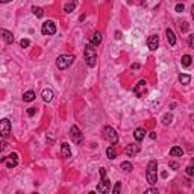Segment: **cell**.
Here are the masks:
<instances>
[{
	"instance_id": "19",
	"label": "cell",
	"mask_w": 194,
	"mask_h": 194,
	"mask_svg": "<svg viewBox=\"0 0 194 194\" xmlns=\"http://www.w3.org/2000/svg\"><path fill=\"white\" fill-rule=\"evenodd\" d=\"M170 155H171V156H182V155H183L182 147H179V146H174V147H171L170 149Z\"/></svg>"
},
{
	"instance_id": "23",
	"label": "cell",
	"mask_w": 194,
	"mask_h": 194,
	"mask_svg": "<svg viewBox=\"0 0 194 194\" xmlns=\"http://www.w3.org/2000/svg\"><path fill=\"white\" fill-rule=\"evenodd\" d=\"M32 12H34V15L36 17V18H41V17L44 15L43 8H40V6H34V8H32Z\"/></svg>"
},
{
	"instance_id": "3",
	"label": "cell",
	"mask_w": 194,
	"mask_h": 194,
	"mask_svg": "<svg viewBox=\"0 0 194 194\" xmlns=\"http://www.w3.org/2000/svg\"><path fill=\"white\" fill-rule=\"evenodd\" d=\"M73 62H74V56H73V55H61V56H58V59H56V65L59 70L69 69Z\"/></svg>"
},
{
	"instance_id": "13",
	"label": "cell",
	"mask_w": 194,
	"mask_h": 194,
	"mask_svg": "<svg viewBox=\"0 0 194 194\" xmlns=\"http://www.w3.org/2000/svg\"><path fill=\"white\" fill-rule=\"evenodd\" d=\"M0 35L3 36V40H5L6 44H12V43H14V35H12V32L6 31V29H2V31H0Z\"/></svg>"
},
{
	"instance_id": "32",
	"label": "cell",
	"mask_w": 194,
	"mask_h": 194,
	"mask_svg": "<svg viewBox=\"0 0 194 194\" xmlns=\"http://www.w3.org/2000/svg\"><path fill=\"white\" fill-rule=\"evenodd\" d=\"M187 174H188V176H193V174H194V168H193V165L187 167Z\"/></svg>"
},
{
	"instance_id": "14",
	"label": "cell",
	"mask_w": 194,
	"mask_h": 194,
	"mask_svg": "<svg viewBox=\"0 0 194 194\" xmlns=\"http://www.w3.org/2000/svg\"><path fill=\"white\" fill-rule=\"evenodd\" d=\"M61 155H62L65 159L71 158V149H70V146L67 144V143H64V144L61 146Z\"/></svg>"
},
{
	"instance_id": "4",
	"label": "cell",
	"mask_w": 194,
	"mask_h": 194,
	"mask_svg": "<svg viewBox=\"0 0 194 194\" xmlns=\"http://www.w3.org/2000/svg\"><path fill=\"white\" fill-rule=\"evenodd\" d=\"M103 138H105L106 141H109V144H117V141H118V134L115 132L114 127L106 126V127L103 129Z\"/></svg>"
},
{
	"instance_id": "15",
	"label": "cell",
	"mask_w": 194,
	"mask_h": 194,
	"mask_svg": "<svg viewBox=\"0 0 194 194\" xmlns=\"http://www.w3.org/2000/svg\"><path fill=\"white\" fill-rule=\"evenodd\" d=\"M90 43H91L92 46H99V44L102 43V34H100V32H94V34L91 35Z\"/></svg>"
},
{
	"instance_id": "34",
	"label": "cell",
	"mask_w": 194,
	"mask_h": 194,
	"mask_svg": "<svg viewBox=\"0 0 194 194\" xmlns=\"http://www.w3.org/2000/svg\"><path fill=\"white\" fill-rule=\"evenodd\" d=\"M170 168H173V170H177V168H179V164H177V162H170Z\"/></svg>"
},
{
	"instance_id": "9",
	"label": "cell",
	"mask_w": 194,
	"mask_h": 194,
	"mask_svg": "<svg viewBox=\"0 0 194 194\" xmlns=\"http://www.w3.org/2000/svg\"><path fill=\"white\" fill-rule=\"evenodd\" d=\"M109 190H111V182L106 177H103L100 183L97 185V193H109Z\"/></svg>"
},
{
	"instance_id": "28",
	"label": "cell",
	"mask_w": 194,
	"mask_h": 194,
	"mask_svg": "<svg viewBox=\"0 0 194 194\" xmlns=\"http://www.w3.org/2000/svg\"><path fill=\"white\" fill-rule=\"evenodd\" d=\"M6 149H8V143H6V141H0V153L5 152Z\"/></svg>"
},
{
	"instance_id": "12",
	"label": "cell",
	"mask_w": 194,
	"mask_h": 194,
	"mask_svg": "<svg viewBox=\"0 0 194 194\" xmlns=\"http://www.w3.org/2000/svg\"><path fill=\"white\" fill-rule=\"evenodd\" d=\"M125 152L129 158H134V156H137L138 152H140V146H137V144H129V146H126Z\"/></svg>"
},
{
	"instance_id": "36",
	"label": "cell",
	"mask_w": 194,
	"mask_h": 194,
	"mask_svg": "<svg viewBox=\"0 0 194 194\" xmlns=\"http://www.w3.org/2000/svg\"><path fill=\"white\" fill-rule=\"evenodd\" d=\"M188 43H190V47L194 46V35H190V40H188Z\"/></svg>"
},
{
	"instance_id": "35",
	"label": "cell",
	"mask_w": 194,
	"mask_h": 194,
	"mask_svg": "<svg viewBox=\"0 0 194 194\" xmlns=\"http://www.w3.org/2000/svg\"><path fill=\"white\" fill-rule=\"evenodd\" d=\"M99 171H100V177H102V179H103V177H106V168H103V167H102Z\"/></svg>"
},
{
	"instance_id": "31",
	"label": "cell",
	"mask_w": 194,
	"mask_h": 194,
	"mask_svg": "<svg viewBox=\"0 0 194 194\" xmlns=\"http://www.w3.org/2000/svg\"><path fill=\"white\" fill-rule=\"evenodd\" d=\"M29 44H31V41H29V40H26V38H23V40L20 41V46H21V47H29Z\"/></svg>"
},
{
	"instance_id": "6",
	"label": "cell",
	"mask_w": 194,
	"mask_h": 194,
	"mask_svg": "<svg viewBox=\"0 0 194 194\" xmlns=\"http://www.w3.org/2000/svg\"><path fill=\"white\" fill-rule=\"evenodd\" d=\"M2 162H3L8 168H14V167H17V164H18V155H17V153H11L9 156L2 158Z\"/></svg>"
},
{
	"instance_id": "10",
	"label": "cell",
	"mask_w": 194,
	"mask_h": 194,
	"mask_svg": "<svg viewBox=\"0 0 194 194\" xmlns=\"http://www.w3.org/2000/svg\"><path fill=\"white\" fill-rule=\"evenodd\" d=\"M147 46L150 50H156L159 46V36L158 35H150L147 38Z\"/></svg>"
},
{
	"instance_id": "30",
	"label": "cell",
	"mask_w": 194,
	"mask_h": 194,
	"mask_svg": "<svg viewBox=\"0 0 194 194\" xmlns=\"http://www.w3.org/2000/svg\"><path fill=\"white\" fill-rule=\"evenodd\" d=\"M183 9H185V5H183V3H177V5H176V12H183Z\"/></svg>"
},
{
	"instance_id": "5",
	"label": "cell",
	"mask_w": 194,
	"mask_h": 194,
	"mask_svg": "<svg viewBox=\"0 0 194 194\" xmlns=\"http://www.w3.org/2000/svg\"><path fill=\"white\" fill-rule=\"evenodd\" d=\"M70 138L73 140L74 144H78V146L82 144V141H83V135H82V132L79 130L78 126H71V129H70Z\"/></svg>"
},
{
	"instance_id": "39",
	"label": "cell",
	"mask_w": 194,
	"mask_h": 194,
	"mask_svg": "<svg viewBox=\"0 0 194 194\" xmlns=\"http://www.w3.org/2000/svg\"><path fill=\"white\" fill-rule=\"evenodd\" d=\"M150 138H152V140H155V138H156V134H155V132H152V134H150Z\"/></svg>"
},
{
	"instance_id": "2",
	"label": "cell",
	"mask_w": 194,
	"mask_h": 194,
	"mask_svg": "<svg viewBox=\"0 0 194 194\" xmlns=\"http://www.w3.org/2000/svg\"><path fill=\"white\" fill-rule=\"evenodd\" d=\"M158 181V162L156 161H150L147 167V182L150 185H155Z\"/></svg>"
},
{
	"instance_id": "29",
	"label": "cell",
	"mask_w": 194,
	"mask_h": 194,
	"mask_svg": "<svg viewBox=\"0 0 194 194\" xmlns=\"http://www.w3.org/2000/svg\"><path fill=\"white\" fill-rule=\"evenodd\" d=\"M120 190H121V182H117L112 191H114V194H118V193H120Z\"/></svg>"
},
{
	"instance_id": "8",
	"label": "cell",
	"mask_w": 194,
	"mask_h": 194,
	"mask_svg": "<svg viewBox=\"0 0 194 194\" xmlns=\"http://www.w3.org/2000/svg\"><path fill=\"white\" fill-rule=\"evenodd\" d=\"M41 32H43V35H55L56 34V24L53 23V21H46V23H43V26H41Z\"/></svg>"
},
{
	"instance_id": "20",
	"label": "cell",
	"mask_w": 194,
	"mask_h": 194,
	"mask_svg": "<svg viewBox=\"0 0 194 194\" xmlns=\"http://www.w3.org/2000/svg\"><path fill=\"white\" fill-rule=\"evenodd\" d=\"M106 156H108L109 159H115V158H117V152H115L114 146H109V147L106 149Z\"/></svg>"
},
{
	"instance_id": "33",
	"label": "cell",
	"mask_w": 194,
	"mask_h": 194,
	"mask_svg": "<svg viewBox=\"0 0 194 194\" xmlns=\"http://www.w3.org/2000/svg\"><path fill=\"white\" fill-rule=\"evenodd\" d=\"M35 112H36V109H35V108H29V109H27V115H29V117H34Z\"/></svg>"
},
{
	"instance_id": "21",
	"label": "cell",
	"mask_w": 194,
	"mask_h": 194,
	"mask_svg": "<svg viewBox=\"0 0 194 194\" xmlns=\"http://www.w3.org/2000/svg\"><path fill=\"white\" fill-rule=\"evenodd\" d=\"M190 80H191V76H190V74H183V73L179 74V82H181L182 85H188Z\"/></svg>"
},
{
	"instance_id": "40",
	"label": "cell",
	"mask_w": 194,
	"mask_h": 194,
	"mask_svg": "<svg viewBox=\"0 0 194 194\" xmlns=\"http://www.w3.org/2000/svg\"><path fill=\"white\" fill-rule=\"evenodd\" d=\"M8 2H12V0H0V3H8Z\"/></svg>"
},
{
	"instance_id": "38",
	"label": "cell",
	"mask_w": 194,
	"mask_h": 194,
	"mask_svg": "<svg viewBox=\"0 0 194 194\" xmlns=\"http://www.w3.org/2000/svg\"><path fill=\"white\" fill-rule=\"evenodd\" d=\"M115 38L120 40V38H121V34H120V32H115Z\"/></svg>"
},
{
	"instance_id": "26",
	"label": "cell",
	"mask_w": 194,
	"mask_h": 194,
	"mask_svg": "<svg viewBox=\"0 0 194 194\" xmlns=\"http://www.w3.org/2000/svg\"><path fill=\"white\" fill-rule=\"evenodd\" d=\"M171 120H173V115L168 112V114L164 115V118H162V125H164V126H168L171 123Z\"/></svg>"
},
{
	"instance_id": "27",
	"label": "cell",
	"mask_w": 194,
	"mask_h": 194,
	"mask_svg": "<svg viewBox=\"0 0 194 194\" xmlns=\"http://www.w3.org/2000/svg\"><path fill=\"white\" fill-rule=\"evenodd\" d=\"M74 8H76V3H74V2H70V3H67V5L64 6V11H65V12H71Z\"/></svg>"
},
{
	"instance_id": "18",
	"label": "cell",
	"mask_w": 194,
	"mask_h": 194,
	"mask_svg": "<svg viewBox=\"0 0 194 194\" xmlns=\"http://www.w3.org/2000/svg\"><path fill=\"white\" fill-rule=\"evenodd\" d=\"M52 99H53V91L49 90V88L43 90V100L49 103V102H52Z\"/></svg>"
},
{
	"instance_id": "7",
	"label": "cell",
	"mask_w": 194,
	"mask_h": 194,
	"mask_svg": "<svg viewBox=\"0 0 194 194\" xmlns=\"http://www.w3.org/2000/svg\"><path fill=\"white\" fill-rule=\"evenodd\" d=\"M9 134H11V121L8 118L0 120V137L6 138Z\"/></svg>"
},
{
	"instance_id": "1",
	"label": "cell",
	"mask_w": 194,
	"mask_h": 194,
	"mask_svg": "<svg viewBox=\"0 0 194 194\" xmlns=\"http://www.w3.org/2000/svg\"><path fill=\"white\" fill-rule=\"evenodd\" d=\"M83 56H85V62L88 67H94L97 64V50L96 46H92L91 43L85 46V52H83Z\"/></svg>"
},
{
	"instance_id": "24",
	"label": "cell",
	"mask_w": 194,
	"mask_h": 194,
	"mask_svg": "<svg viewBox=\"0 0 194 194\" xmlns=\"http://www.w3.org/2000/svg\"><path fill=\"white\" fill-rule=\"evenodd\" d=\"M191 61H193V59H191L190 55H183L182 59H181V62H182L183 67H190V65H191Z\"/></svg>"
},
{
	"instance_id": "16",
	"label": "cell",
	"mask_w": 194,
	"mask_h": 194,
	"mask_svg": "<svg viewBox=\"0 0 194 194\" xmlns=\"http://www.w3.org/2000/svg\"><path fill=\"white\" fill-rule=\"evenodd\" d=\"M165 35H167L168 44H170V46H174V44H176V35H174V32H173L171 29H167V31H165Z\"/></svg>"
},
{
	"instance_id": "37",
	"label": "cell",
	"mask_w": 194,
	"mask_h": 194,
	"mask_svg": "<svg viewBox=\"0 0 194 194\" xmlns=\"http://www.w3.org/2000/svg\"><path fill=\"white\" fill-rule=\"evenodd\" d=\"M146 193H147V194H158V190H155V188H150V190H147Z\"/></svg>"
},
{
	"instance_id": "25",
	"label": "cell",
	"mask_w": 194,
	"mask_h": 194,
	"mask_svg": "<svg viewBox=\"0 0 194 194\" xmlns=\"http://www.w3.org/2000/svg\"><path fill=\"white\" fill-rule=\"evenodd\" d=\"M121 170H125V171H132L134 170V167H132V164L130 162H127V161H125V162H121Z\"/></svg>"
},
{
	"instance_id": "22",
	"label": "cell",
	"mask_w": 194,
	"mask_h": 194,
	"mask_svg": "<svg viewBox=\"0 0 194 194\" xmlns=\"http://www.w3.org/2000/svg\"><path fill=\"white\" fill-rule=\"evenodd\" d=\"M35 99V92L34 91H26L23 94V100L24 102H32Z\"/></svg>"
},
{
	"instance_id": "11",
	"label": "cell",
	"mask_w": 194,
	"mask_h": 194,
	"mask_svg": "<svg viewBox=\"0 0 194 194\" xmlns=\"http://www.w3.org/2000/svg\"><path fill=\"white\" fill-rule=\"evenodd\" d=\"M146 80H140L137 85H135V88H134V92L137 94L138 97H143V94L146 92Z\"/></svg>"
},
{
	"instance_id": "17",
	"label": "cell",
	"mask_w": 194,
	"mask_h": 194,
	"mask_svg": "<svg viewBox=\"0 0 194 194\" xmlns=\"http://www.w3.org/2000/svg\"><path fill=\"white\" fill-rule=\"evenodd\" d=\"M134 137H135L137 141H143L144 137H146V130L143 127H138V129H135V132H134Z\"/></svg>"
}]
</instances>
